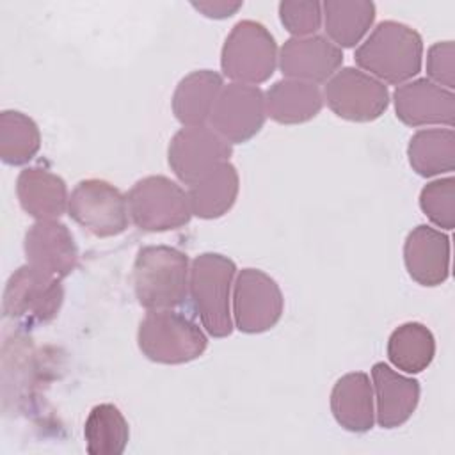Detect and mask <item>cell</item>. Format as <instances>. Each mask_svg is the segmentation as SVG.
Masks as SVG:
<instances>
[{
	"instance_id": "6da1fadb",
	"label": "cell",
	"mask_w": 455,
	"mask_h": 455,
	"mask_svg": "<svg viewBox=\"0 0 455 455\" xmlns=\"http://www.w3.org/2000/svg\"><path fill=\"white\" fill-rule=\"evenodd\" d=\"M355 64L382 84L402 85L423 66V39L405 23L380 21L354 52Z\"/></svg>"
},
{
	"instance_id": "7a4b0ae2",
	"label": "cell",
	"mask_w": 455,
	"mask_h": 455,
	"mask_svg": "<svg viewBox=\"0 0 455 455\" xmlns=\"http://www.w3.org/2000/svg\"><path fill=\"white\" fill-rule=\"evenodd\" d=\"M188 258L169 245L142 247L133 261V291L148 311L174 309L188 293Z\"/></svg>"
},
{
	"instance_id": "3957f363",
	"label": "cell",
	"mask_w": 455,
	"mask_h": 455,
	"mask_svg": "<svg viewBox=\"0 0 455 455\" xmlns=\"http://www.w3.org/2000/svg\"><path fill=\"white\" fill-rule=\"evenodd\" d=\"M235 275V261L219 252H203L190 263L188 293L203 327L213 338H226L233 332L231 288Z\"/></svg>"
},
{
	"instance_id": "277c9868",
	"label": "cell",
	"mask_w": 455,
	"mask_h": 455,
	"mask_svg": "<svg viewBox=\"0 0 455 455\" xmlns=\"http://www.w3.org/2000/svg\"><path fill=\"white\" fill-rule=\"evenodd\" d=\"M137 345L142 355L160 364H185L201 357L208 347L204 331L172 309H153L139 323Z\"/></svg>"
},
{
	"instance_id": "5b68a950",
	"label": "cell",
	"mask_w": 455,
	"mask_h": 455,
	"mask_svg": "<svg viewBox=\"0 0 455 455\" xmlns=\"http://www.w3.org/2000/svg\"><path fill=\"white\" fill-rule=\"evenodd\" d=\"M279 50L270 30L254 20L238 21L220 50V69L236 84L258 85L267 82L277 66Z\"/></svg>"
},
{
	"instance_id": "8992f818",
	"label": "cell",
	"mask_w": 455,
	"mask_h": 455,
	"mask_svg": "<svg viewBox=\"0 0 455 455\" xmlns=\"http://www.w3.org/2000/svg\"><path fill=\"white\" fill-rule=\"evenodd\" d=\"M130 220L142 231L180 229L192 219L188 194L167 176H146L126 194Z\"/></svg>"
},
{
	"instance_id": "52a82bcc",
	"label": "cell",
	"mask_w": 455,
	"mask_h": 455,
	"mask_svg": "<svg viewBox=\"0 0 455 455\" xmlns=\"http://www.w3.org/2000/svg\"><path fill=\"white\" fill-rule=\"evenodd\" d=\"M62 279L28 263L16 268L5 283L2 311L5 318L23 325L52 322L64 302Z\"/></svg>"
},
{
	"instance_id": "ba28073f",
	"label": "cell",
	"mask_w": 455,
	"mask_h": 455,
	"mask_svg": "<svg viewBox=\"0 0 455 455\" xmlns=\"http://www.w3.org/2000/svg\"><path fill=\"white\" fill-rule=\"evenodd\" d=\"M69 217L98 238L121 235L130 222L126 196L112 183L98 178L75 185L68 203Z\"/></svg>"
},
{
	"instance_id": "9c48e42d",
	"label": "cell",
	"mask_w": 455,
	"mask_h": 455,
	"mask_svg": "<svg viewBox=\"0 0 455 455\" xmlns=\"http://www.w3.org/2000/svg\"><path fill=\"white\" fill-rule=\"evenodd\" d=\"M233 323L245 334H259L277 325L284 309V297L267 272L242 268L233 284Z\"/></svg>"
},
{
	"instance_id": "30bf717a",
	"label": "cell",
	"mask_w": 455,
	"mask_h": 455,
	"mask_svg": "<svg viewBox=\"0 0 455 455\" xmlns=\"http://www.w3.org/2000/svg\"><path fill=\"white\" fill-rule=\"evenodd\" d=\"M323 101L341 119L370 123L389 107V91L380 80L357 68H339L323 87Z\"/></svg>"
},
{
	"instance_id": "8fae6325",
	"label": "cell",
	"mask_w": 455,
	"mask_h": 455,
	"mask_svg": "<svg viewBox=\"0 0 455 455\" xmlns=\"http://www.w3.org/2000/svg\"><path fill=\"white\" fill-rule=\"evenodd\" d=\"M231 155L233 146L206 124L183 126L172 135L167 148L171 171L188 187L219 164L229 162Z\"/></svg>"
},
{
	"instance_id": "7c38bea8",
	"label": "cell",
	"mask_w": 455,
	"mask_h": 455,
	"mask_svg": "<svg viewBox=\"0 0 455 455\" xmlns=\"http://www.w3.org/2000/svg\"><path fill=\"white\" fill-rule=\"evenodd\" d=\"M265 119V92L258 85L231 82L222 87L215 101L210 126L233 146L256 137Z\"/></svg>"
},
{
	"instance_id": "4fadbf2b",
	"label": "cell",
	"mask_w": 455,
	"mask_h": 455,
	"mask_svg": "<svg viewBox=\"0 0 455 455\" xmlns=\"http://www.w3.org/2000/svg\"><path fill=\"white\" fill-rule=\"evenodd\" d=\"M279 69L286 78L309 84L327 82L343 64V50L327 36L290 37L279 50Z\"/></svg>"
},
{
	"instance_id": "5bb4252c",
	"label": "cell",
	"mask_w": 455,
	"mask_h": 455,
	"mask_svg": "<svg viewBox=\"0 0 455 455\" xmlns=\"http://www.w3.org/2000/svg\"><path fill=\"white\" fill-rule=\"evenodd\" d=\"M396 117L412 128L455 123V94L428 78L409 80L393 92Z\"/></svg>"
},
{
	"instance_id": "9a60e30c",
	"label": "cell",
	"mask_w": 455,
	"mask_h": 455,
	"mask_svg": "<svg viewBox=\"0 0 455 455\" xmlns=\"http://www.w3.org/2000/svg\"><path fill=\"white\" fill-rule=\"evenodd\" d=\"M23 251L27 263L59 279L78 265V247L69 228L57 219L36 220L25 233Z\"/></svg>"
},
{
	"instance_id": "2e32d148",
	"label": "cell",
	"mask_w": 455,
	"mask_h": 455,
	"mask_svg": "<svg viewBox=\"0 0 455 455\" xmlns=\"http://www.w3.org/2000/svg\"><path fill=\"white\" fill-rule=\"evenodd\" d=\"M450 236L427 224L412 228L403 242V263L412 281L439 286L450 275Z\"/></svg>"
},
{
	"instance_id": "e0dca14e",
	"label": "cell",
	"mask_w": 455,
	"mask_h": 455,
	"mask_svg": "<svg viewBox=\"0 0 455 455\" xmlns=\"http://www.w3.org/2000/svg\"><path fill=\"white\" fill-rule=\"evenodd\" d=\"M371 386L379 427L398 428L407 423L419 403V382L398 373L386 363H375L371 366Z\"/></svg>"
},
{
	"instance_id": "ac0fdd59",
	"label": "cell",
	"mask_w": 455,
	"mask_h": 455,
	"mask_svg": "<svg viewBox=\"0 0 455 455\" xmlns=\"http://www.w3.org/2000/svg\"><path fill=\"white\" fill-rule=\"evenodd\" d=\"M16 196L23 212L36 220L59 219L69 203L66 181L41 165L25 167L18 174Z\"/></svg>"
},
{
	"instance_id": "d6986e66",
	"label": "cell",
	"mask_w": 455,
	"mask_h": 455,
	"mask_svg": "<svg viewBox=\"0 0 455 455\" xmlns=\"http://www.w3.org/2000/svg\"><path fill=\"white\" fill-rule=\"evenodd\" d=\"M375 398L370 375L350 371L336 380L331 391V412L348 432L363 434L375 425Z\"/></svg>"
},
{
	"instance_id": "ffe728a7",
	"label": "cell",
	"mask_w": 455,
	"mask_h": 455,
	"mask_svg": "<svg viewBox=\"0 0 455 455\" xmlns=\"http://www.w3.org/2000/svg\"><path fill=\"white\" fill-rule=\"evenodd\" d=\"M222 87V75L213 69H197L185 75L172 94L174 117L183 126L206 124Z\"/></svg>"
},
{
	"instance_id": "44dd1931",
	"label": "cell",
	"mask_w": 455,
	"mask_h": 455,
	"mask_svg": "<svg viewBox=\"0 0 455 455\" xmlns=\"http://www.w3.org/2000/svg\"><path fill=\"white\" fill-rule=\"evenodd\" d=\"M323 107V94L318 85L283 78L265 92L267 116L279 124H300L318 116Z\"/></svg>"
},
{
	"instance_id": "7402d4cb",
	"label": "cell",
	"mask_w": 455,
	"mask_h": 455,
	"mask_svg": "<svg viewBox=\"0 0 455 455\" xmlns=\"http://www.w3.org/2000/svg\"><path fill=\"white\" fill-rule=\"evenodd\" d=\"M240 190L238 171L231 162H222L192 183L187 190L192 215L199 219H219L236 203Z\"/></svg>"
},
{
	"instance_id": "603a6c76",
	"label": "cell",
	"mask_w": 455,
	"mask_h": 455,
	"mask_svg": "<svg viewBox=\"0 0 455 455\" xmlns=\"http://www.w3.org/2000/svg\"><path fill=\"white\" fill-rule=\"evenodd\" d=\"M327 37L339 48L363 41L375 21V4L370 0H327L322 4Z\"/></svg>"
},
{
	"instance_id": "cb8c5ba5",
	"label": "cell",
	"mask_w": 455,
	"mask_h": 455,
	"mask_svg": "<svg viewBox=\"0 0 455 455\" xmlns=\"http://www.w3.org/2000/svg\"><path fill=\"white\" fill-rule=\"evenodd\" d=\"M412 171L423 178L439 176L455 169V132L451 128L418 130L407 146Z\"/></svg>"
},
{
	"instance_id": "d4e9b609",
	"label": "cell",
	"mask_w": 455,
	"mask_h": 455,
	"mask_svg": "<svg viewBox=\"0 0 455 455\" xmlns=\"http://www.w3.org/2000/svg\"><path fill=\"white\" fill-rule=\"evenodd\" d=\"M387 359L405 373H421L435 355V338L432 331L419 322L398 325L387 338Z\"/></svg>"
},
{
	"instance_id": "484cf974",
	"label": "cell",
	"mask_w": 455,
	"mask_h": 455,
	"mask_svg": "<svg viewBox=\"0 0 455 455\" xmlns=\"http://www.w3.org/2000/svg\"><path fill=\"white\" fill-rule=\"evenodd\" d=\"M84 439L91 455H121L130 441V427L114 403H100L85 419Z\"/></svg>"
},
{
	"instance_id": "4316f807",
	"label": "cell",
	"mask_w": 455,
	"mask_h": 455,
	"mask_svg": "<svg viewBox=\"0 0 455 455\" xmlns=\"http://www.w3.org/2000/svg\"><path fill=\"white\" fill-rule=\"evenodd\" d=\"M41 148L37 123L20 110L0 114V158L7 165L28 164Z\"/></svg>"
},
{
	"instance_id": "83f0119b",
	"label": "cell",
	"mask_w": 455,
	"mask_h": 455,
	"mask_svg": "<svg viewBox=\"0 0 455 455\" xmlns=\"http://www.w3.org/2000/svg\"><path fill=\"white\" fill-rule=\"evenodd\" d=\"M419 208L432 224L451 231L455 228V178L428 181L419 192Z\"/></svg>"
},
{
	"instance_id": "f1b7e54d",
	"label": "cell",
	"mask_w": 455,
	"mask_h": 455,
	"mask_svg": "<svg viewBox=\"0 0 455 455\" xmlns=\"http://www.w3.org/2000/svg\"><path fill=\"white\" fill-rule=\"evenodd\" d=\"M279 20L293 37L315 36L323 21L322 4L315 0H284L279 4Z\"/></svg>"
},
{
	"instance_id": "f546056e",
	"label": "cell",
	"mask_w": 455,
	"mask_h": 455,
	"mask_svg": "<svg viewBox=\"0 0 455 455\" xmlns=\"http://www.w3.org/2000/svg\"><path fill=\"white\" fill-rule=\"evenodd\" d=\"M428 80L453 91L455 87V44L453 41H437L427 52Z\"/></svg>"
},
{
	"instance_id": "4dcf8cb0",
	"label": "cell",
	"mask_w": 455,
	"mask_h": 455,
	"mask_svg": "<svg viewBox=\"0 0 455 455\" xmlns=\"http://www.w3.org/2000/svg\"><path fill=\"white\" fill-rule=\"evenodd\" d=\"M242 2H231V0H204V2H192V7L197 9L203 16L213 18V20H224L238 12L242 9Z\"/></svg>"
}]
</instances>
